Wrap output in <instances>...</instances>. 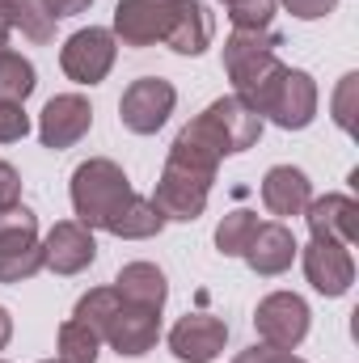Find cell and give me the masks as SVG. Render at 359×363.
I'll list each match as a JSON object with an SVG mask.
<instances>
[{"mask_svg": "<svg viewBox=\"0 0 359 363\" xmlns=\"http://www.w3.org/2000/svg\"><path fill=\"white\" fill-rule=\"evenodd\" d=\"M43 271V241L38 220L30 207H4L0 211V283H21Z\"/></svg>", "mask_w": 359, "mask_h": 363, "instance_id": "cell-2", "label": "cell"}, {"mask_svg": "<svg viewBox=\"0 0 359 363\" xmlns=\"http://www.w3.org/2000/svg\"><path fill=\"white\" fill-rule=\"evenodd\" d=\"M131 194L136 190H131L127 174L106 157H93L85 165H77V174H72V211H77V224H85L89 233L106 228L127 207Z\"/></svg>", "mask_w": 359, "mask_h": 363, "instance_id": "cell-1", "label": "cell"}, {"mask_svg": "<svg viewBox=\"0 0 359 363\" xmlns=\"http://www.w3.org/2000/svg\"><path fill=\"white\" fill-rule=\"evenodd\" d=\"M233 363H304V359H296L292 351H275V347H267V342H263V347H250V351H241Z\"/></svg>", "mask_w": 359, "mask_h": 363, "instance_id": "cell-31", "label": "cell"}, {"mask_svg": "<svg viewBox=\"0 0 359 363\" xmlns=\"http://www.w3.org/2000/svg\"><path fill=\"white\" fill-rule=\"evenodd\" d=\"M304 279L321 291V296H347L355 283V258L347 245L334 241H313L304 250Z\"/></svg>", "mask_w": 359, "mask_h": 363, "instance_id": "cell-15", "label": "cell"}, {"mask_svg": "<svg viewBox=\"0 0 359 363\" xmlns=\"http://www.w3.org/2000/svg\"><path fill=\"white\" fill-rule=\"evenodd\" d=\"M313 199V186L304 178V169L296 165H275L263 178V203L270 216H300Z\"/></svg>", "mask_w": 359, "mask_h": 363, "instance_id": "cell-17", "label": "cell"}, {"mask_svg": "<svg viewBox=\"0 0 359 363\" xmlns=\"http://www.w3.org/2000/svg\"><path fill=\"white\" fill-rule=\"evenodd\" d=\"M9 30H21L30 43H51L55 38V17L47 13V0H0Z\"/></svg>", "mask_w": 359, "mask_h": 363, "instance_id": "cell-22", "label": "cell"}, {"mask_svg": "<svg viewBox=\"0 0 359 363\" xmlns=\"http://www.w3.org/2000/svg\"><path fill=\"white\" fill-rule=\"evenodd\" d=\"M254 330L275 351H296L309 334V304L296 291H270L254 308Z\"/></svg>", "mask_w": 359, "mask_h": 363, "instance_id": "cell-3", "label": "cell"}, {"mask_svg": "<svg viewBox=\"0 0 359 363\" xmlns=\"http://www.w3.org/2000/svg\"><path fill=\"white\" fill-rule=\"evenodd\" d=\"M300 216L309 220L313 241H334V245H347V250L359 241V203L351 194L309 199V207Z\"/></svg>", "mask_w": 359, "mask_h": 363, "instance_id": "cell-12", "label": "cell"}, {"mask_svg": "<svg viewBox=\"0 0 359 363\" xmlns=\"http://www.w3.org/2000/svg\"><path fill=\"white\" fill-rule=\"evenodd\" d=\"M26 131H30V118H26L21 101L0 97V144H17V140H26Z\"/></svg>", "mask_w": 359, "mask_h": 363, "instance_id": "cell-28", "label": "cell"}, {"mask_svg": "<svg viewBox=\"0 0 359 363\" xmlns=\"http://www.w3.org/2000/svg\"><path fill=\"white\" fill-rule=\"evenodd\" d=\"M157 338H161V313H148V308H136V304H127L123 296H118V308L106 317V325H101V342H110L118 355H127V359H140V355H148L153 347H157Z\"/></svg>", "mask_w": 359, "mask_h": 363, "instance_id": "cell-8", "label": "cell"}, {"mask_svg": "<svg viewBox=\"0 0 359 363\" xmlns=\"http://www.w3.org/2000/svg\"><path fill=\"white\" fill-rule=\"evenodd\" d=\"M279 0H228V21L233 30H270Z\"/></svg>", "mask_w": 359, "mask_h": 363, "instance_id": "cell-26", "label": "cell"}, {"mask_svg": "<svg viewBox=\"0 0 359 363\" xmlns=\"http://www.w3.org/2000/svg\"><path fill=\"white\" fill-rule=\"evenodd\" d=\"M97 347H101V338H97V330L85 325V321H64L60 325V363H97Z\"/></svg>", "mask_w": 359, "mask_h": 363, "instance_id": "cell-23", "label": "cell"}, {"mask_svg": "<svg viewBox=\"0 0 359 363\" xmlns=\"http://www.w3.org/2000/svg\"><path fill=\"white\" fill-rule=\"evenodd\" d=\"M207 114H211L216 127L224 131L228 152H245V148H254L258 135H263V118H258L254 110H245L237 97H216V101L207 106Z\"/></svg>", "mask_w": 359, "mask_h": 363, "instance_id": "cell-20", "label": "cell"}, {"mask_svg": "<svg viewBox=\"0 0 359 363\" xmlns=\"http://www.w3.org/2000/svg\"><path fill=\"white\" fill-rule=\"evenodd\" d=\"M21 203V178L9 161H0V211L4 207H17Z\"/></svg>", "mask_w": 359, "mask_h": 363, "instance_id": "cell-30", "label": "cell"}, {"mask_svg": "<svg viewBox=\"0 0 359 363\" xmlns=\"http://www.w3.org/2000/svg\"><path fill=\"white\" fill-rule=\"evenodd\" d=\"M228 157V144H224V131L216 127V118L203 110L194 123H186L170 148V161L186 165V169H199V174H216V165Z\"/></svg>", "mask_w": 359, "mask_h": 363, "instance_id": "cell-10", "label": "cell"}, {"mask_svg": "<svg viewBox=\"0 0 359 363\" xmlns=\"http://www.w3.org/2000/svg\"><path fill=\"white\" fill-rule=\"evenodd\" d=\"M93 258H97L93 233L77 220H60L43 241V267L55 274H81L85 267H93Z\"/></svg>", "mask_w": 359, "mask_h": 363, "instance_id": "cell-14", "label": "cell"}, {"mask_svg": "<svg viewBox=\"0 0 359 363\" xmlns=\"http://www.w3.org/2000/svg\"><path fill=\"white\" fill-rule=\"evenodd\" d=\"M228 342V325L211 313H190L170 330V351L182 363H211Z\"/></svg>", "mask_w": 359, "mask_h": 363, "instance_id": "cell-13", "label": "cell"}, {"mask_svg": "<svg viewBox=\"0 0 359 363\" xmlns=\"http://www.w3.org/2000/svg\"><path fill=\"white\" fill-rule=\"evenodd\" d=\"M263 118H270L283 131H304L317 118V81L309 72H300V68H287V77L279 81V89H275Z\"/></svg>", "mask_w": 359, "mask_h": 363, "instance_id": "cell-11", "label": "cell"}, {"mask_svg": "<svg viewBox=\"0 0 359 363\" xmlns=\"http://www.w3.org/2000/svg\"><path fill=\"white\" fill-rule=\"evenodd\" d=\"M9 338H13V317H9V308H0V351L9 347Z\"/></svg>", "mask_w": 359, "mask_h": 363, "instance_id": "cell-33", "label": "cell"}, {"mask_svg": "<svg viewBox=\"0 0 359 363\" xmlns=\"http://www.w3.org/2000/svg\"><path fill=\"white\" fill-rule=\"evenodd\" d=\"M0 21H4V9H0Z\"/></svg>", "mask_w": 359, "mask_h": 363, "instance_id": "cell-36", "label": "cell"}, {"mask_svg": "<svg viewBox=\"0 0 359 363\" xmlns=\"http://www.w3.org/2000/svg\"><path fill=\"white\" fill-rule=\"evenodd\" d=\"M334 4H338V0H283V9H287L292 17H300V21H317V17L334 13Z\"/></svg>", "mask_w": 359, "mask_h": 363, "instance_id": "cell-29", "label": "cell"}, {"mask_svg": "<svg viewBox=\"0 0 359 363\" xmlns=\"http://www.w3.org/2000/svg\"><path fill=\"white\" fill-rule=\"evenodd\" d=\"M174 17H178V0H118L110 34L123 47H153L165 43Z\"/></svg>", "mask_w": 359, "mask_h": 363, "instance_id": "cell-7", "label": "cell"}, {"mask_svg": "<svg viewBox=\"0 0 359 363\" xmlns=\"http://www.w3.org/2000/svg\"><path fill=\"white\" fill-rule=\"evenodd\" d=\"M114 55H118L114 34L101 30V26H89V30H77V34L60 47V68H64V77L77 81V85H97V81L110 77Z\"/></svg>", "mask_w": 359, "mask_h": 363, "instance_id": "cell-6", "label": "cell"}, {"mask_svg": "<svg viewBox=\"0 0 359 363\" xmlns=\"http://www.w3.org/2000/svg\"><path fill=\"white\" fill-rule=\"evenodd\" d=\"M9 51V21H0V55Z\"/></svg>", "mask_w": 359, "mask_h": 363, "instance_id": "cell-34", "label": "cell"}, {"mask_svg": "<svg viewBox=\"0 0 359 363\" xmlns=\"http://www.w3.org/2000/svg\"><path fill=\"white\" fill-rule=\"evenodd\" d=\"M211 178H216V174H199V169H186V165L165 161L161 182H157V190H153L157 211H161L165 220H182V224L199 220L203 207H207V194H211Z\"/></svg>", "mask_w": 359, "mask_h": 363, "instance_id": "cell-5", "label": "cell"}, {"mask_svg": "<svg viewBox=\"0 0 359 363\" xmlns=\"http://www.w3.org/2000/svg\"><path fill=\"white\" fill-rule=\"evenodd\" d=\"M43 363H60V359H43Z\"/></svg>", "mask_w": 359, "mask_h": 363, "instance_id": "cell-35", "label": "cell"}, {"mask_svg": "<svg viewBox=\"0 0 359 363\" xmlns=\"http://www.w3.org/2000/svg\"><path fill=\"white\" fill-rule=\"evenodd\" d=\"M0 363H9V359H0Z\"/></svg>", "mask_w": 359, "mask_h": 363, "instance_id": "cell-37", "label": "cell"}, {"mask_svg": "<svg viewBox=\"0 0 359 363\" xmlns=\"http://www.w3.org/2000/svg\"><path fill=\"white\" fill-rule=\"evenodd\" d=\"M174 106H178V89H174L170 81H161V77H140V81H131V85L123 89V97H118V118H123L127 131L153 135V131L165 127V118L174 114Z\"/></svg>", "mask_w": 359, "mask_h": 363, "instance_id": "cell-4", "label": "cell"}, {"mask_svg": "<svg viewBox=\"0 0 359 363\" xmlns=\"http://www.w3.org/2000/svg\"><path fill=\"white\" fill-rule=\"evenodd\" d=\"M114 291L127 304L148 308V313H161L165 308V296H170L165 274H161V267H153V262H127L118 271V279H114Z\"/></svg>", "mask_w": 359, "mask_h": 363, "instance_id": "cell-18", "label": "cell"}, {"mask_svg": "<svg viewBox=\"0 0 359 363\" xmlns=\"http://www.w3.org/2000/svg\"><path fill=\"white\" fill-rule=\"evenodd\" d=\"M161 228H165V216L157 211L153 199H140V194H131L127 207L106 224V233H114V237H123V241H148V237H157Z\"/></svg>", "mask_w": 359, "mask_h": 363, "instance_id": "cell-21", "label": "cell"}, {"mask_svg": "<svg viewBox=\"0 0 359 363\" xmlns=\"http://www.w3.org/2000/svg\"><path fill=\"white\" fill-rule=\"evenodd\" d=\"M34 64L26 60V55H17V51H4L0 55V97L4 101H26L30 93H34Z\"/></svg>", "mask_w": 359, "mask_h": 363, "instance_id": "cell-24", "label": "cell"}, {"mask_svg": "<svg viewBox=\"0 0 359 363\" xmlns=\"http://www.w3.org/2000/svg\"><path fill=\"white\" fill-rule=\"evenodd\" d=\"M211 34H216V26H211L207 4H203V0H178V17H174L165 43H170L178 55H203V51L211 47Z\"/></svg>", "mask_w": 359, "mask_h": 363, "instance_id": "cell-19", "label": "cell"}, {"mask_svg": "<svg viewBox=\"0 0 359 363\" xmlns=\"http://www.w3.org/2000/svg\"><path fill=\"white\" fill-rule=\"evenodd\" d=\"M355 93H359V77L347 72L343 85H338V93H334V123H338L347 135H355Z\"/></svg>", "mask_w": 359, "mask_h": 363, "instance_id": "cell-27", "label": "cell"}, {"mask_svg": "<svg viewBox=\"0 0 359 363\" xmlns=\"http://www.w3.org/2000/svg\"><path fill=\"white\" fill-rule=\"evenodd\" d=\"M296 254H300V245H296V237H292V228L287 224H258L254 228V237H250V245H245V262H250V271L254 274H283L292 262H296Z\"/></svg>", "mask_w": 359, "mask_h": 363, "instance_id": "cell-16", "label": "cell"}, {"mask_svg": "<svg viewBox=\"0 0 359 363\" xmlns=\"http://www.w3.org/2000/svg\"><path fill=\"white\" fill-rule=\"evenodd\" d=\"M254 228H258V216L254 211H228L220 220V228H216V250L224 258H241L245 245H250V237H254Z\"/></svg>", "mask_w": 359, "mask_h": 363, "instance_id": "cell-25", "label": "cell"}, {"mask_svg": "<svg viewBox=\"0 0 359 363\" xmlns=\"http://www.w3.org/2000/svg\"><path fill=\"white\" fill-rule=\"evenodd\" d=\"M93 127V106L81 93H60L43 106V118H38V140L43 148L60 152V148H72L89 135Z\"/></svg>", "mask_w": 359, "mask_h": 363, "instance_id": "cell-9", "label": "cell"}, {"mask_svg": "<svg viewBox=\"0 0 359 363\" xmlns=\"http://www.w3.org/2000/svg\"><path fill=\"white\" fill-rule=\"evenodd\" d=\"M93 0H47V13L60 21V17H77V13H85Z\"/></svg>", "mask_w": 359, "mask_h": 363, "instance_id": "cell-32", "label": "cell"}, {"mask_svg": "<svg viewBox=\"0 0 359 363\" xmlns=\"http://www.w3.org/2000/svg\"><path fill=\"white\" fill-rule=\"evenodd\" d=\"M224 4H228V0H224Z\"/></svg>", "mask_w": 359, "mask_h": 363, "instance_id": "cell-38", "label": "cell"}]
</instances>
